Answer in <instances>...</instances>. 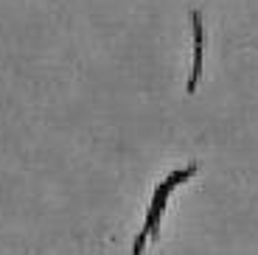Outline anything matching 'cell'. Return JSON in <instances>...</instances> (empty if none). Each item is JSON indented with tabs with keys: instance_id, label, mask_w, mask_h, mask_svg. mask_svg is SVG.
<instances>
[{
	"instance_id": "6da1fadb",
	"label": "cell",
	"mask_w": 258,
	"mask_h": 255,
	"mask_svg": "<svg viewBox=\"0 0 258 255\" xmlns=\"http://www.w3.org/2000/svg\"><path fill=\"white\" fill-rule=\"evenodd\" d=\"M191 23H194V71H191V79H188V93L197 90V82H200V73H202V20H200V12L191 14Z\"/></svg>"
}]
</instances>
